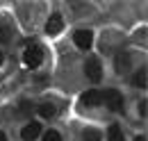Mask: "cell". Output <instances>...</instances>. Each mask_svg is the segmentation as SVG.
Listing matches in <instances>:
<instances>
[{"instance_id": "cell-17", "label": "cell", "mask_w": 148, "mask_h": 141, "mask_svg": "<svg viewBox=\"0 0 148 141\" xmlns=\"http://www.w3.org/2000/svg\"><path fill=\"white\" fill-rule=\"evenodd\" d=\"M0 64H2V55H0Z\"/></svg>"}, {"instance_id": "cell-3", "label": "cell", "mask_w": 148, "mask_h": 141, "mask_svg": "<svg viewBox=\"0 0 148 141\" xmlns=\"http://www.w3.org/2000/svg\"><path fill=\"white\" fill-rule=\"evenodd\" d=\"M73 41H75V46H77V48L89 50V48H91V43H93V34L89 32V30H77V32L73 34Z\"/></svg>"}, {"instance_id": "cell-9", "label": "cell", "mask_w": 148, "mask_h": 141, "mask_svg": "<svg viewBox=\"0 0 148 141\" xmlns=\"http://www.w3.org/2000/svg\"><path fill=\"white\" fill-rule=\"evenodd\" d=\"M39 114H41L43 118H53V116H55V105H50V103L39 105Z\"/></svg>"}, {"instance_id": "cell-13", "label": "cell", "mask_w": 148, "mask_h": 141, "mask_svg": "<svg viewBox=\"0 0 148 141\" xmlns=\"http://www.w3.org/2000/svg\"><path fill=\"white\" fill-rule=\"evenodd\" d=\"M128 64H130V59L125 57V55L116 59V68H119V70H128Z\"/></svg>"}, {"instance_id": "cell-6", "label": "cell", "mask_w": 148, "mask_h": 141, "mask_svg": "<svg viewBox=\"0 0 148 141\" xmlns=\"http://www.w3.org/2000/svg\"><path fill=\"white\" fill-rule=\"evenodd\" d=\"M39 132H41V125L39 123H27L25 127H23L21 137H23V141H34L39 137Z\"/></svg>"}, {"instance_id": "cell-5", "label": "cell", "mask_w": 148, "mask_h": 141, "mask_svg": "<svg viewBox=\"0 0 148 141\" xmlns=\"http://www.w3.org/2000/svg\"><path fill=\"white\" fill-rule=\"evenodd\" d=\"M103 103V93L100 91H96V89H91V91H84V96H82V105L87 107H96Z\"/></svg>"}, {"instance_id": "cell-2", "label": "cell", "mask_w": 148, "mask_h": 141, "mask_svg": "<svg viewBox=\"0 0 148 141\" xmlns=\"http://www.w3.org/2000/svg\"><path fill=\"white\" fill-rule=\"evenodd\" d=\"M103 100L107 103V107H110L112 112H121L123 109V98H121V93L116 89H107L103 93Z\"/></svg>"}, {"instance_id": "cell-4", "label": "cell", "mask_w": 148, "mask_h": 141, "mask_svg": "<svg viewBox=\"0 0 148 141\" xmlns=\"http://www.w3.org/2000/svg\"><path fill=\"white\" fill-rule=\"evenodd\" d=\"M84 70H87V77H89L91 82H98V80L103 77V68H100V62H98V59H89L87 66H84Z\"/></svg>"}, {"instance_id": "cell-12", "label": "cell", "mask_w": 148, "mask_h": 141, "mask_svg": "<svg viewBox=\"0 0 148 141\" xmlns=\"http://www.w3.org/2000/svg\"><path fill=\"white\" fill-rule=\"evenodd\" d=\"M43 141H62V137H59L57 130H48V132L43 134Z\"/></svg>"}, {"instance_id": "cell-14", "label": "cell", "mask_w": 148, "mask_h": 141, "mask_svg": "<svg viewBox=\"0 0 148 141\" xmlns=\"http://www.w3.org/2000/svg\"><path fill=\"white\" fill-rule=\"evenodd\" d=\"M84 141H98V132L96 130H87V139Z\"/></svg>"}, {"instance_id": "cell-16", "label": "cell", "mask_w": 148, "mask_h": 141, "mask_svg": "<svg viewBox=\"0 0 148 141\" xmlns=\"http://www.w3.org/2000/svg\"><path fill=\"white\" fill-rule=\"evenodd\" d=\"M134 141H146V137H137V139H134Z\"/></svg>"}, {"instance_id": "cell-15", "label": "cell", "mask_w": 148, "mask_h": 141, "mask_svg": "<svg viewBox=\"0 0 148 141\" xmlns=\"http://www.w3.org/2000/svg\"><path fill=\"white\" fill-rule=\"evenodd\" d=\"M0 141H7V137H5V132H0Z\"/></svg>"}, {"instance_id": "cell-10", "label": "cell", "mask_w": 148, "mask_h": 141, "mask_svg": "<svg viewBox=\"0 0 148 141\" xmlns=\"http://www.w3.org/2000/svg\"><path fill=\"white\" fill-rule=\"evenodd\" d=\"M132 82H134V87H146V68H141L139 70V73H137V75H134V80H132Z\"/></svg>"}, {"instance_id": "cell-1", "label": "cell", "mask_w": 148, "mask_h": 141, "mask_svg": "<svg viewBox=\"0 0 148 141\" xmlns=\"http://www.w3.org/2000/svg\"><path fill=\"white\" fill-rule=\"evenodd\" d=\"M41 59H43V53H41L39 46H30V48L25 50V55H23V62H25V66H30V68L41 66Z\"/></svg>"}, {"instance_id": "cell-11", "label": "cell", "mask_w": 148, "mask_h": 141, "mask_svg": "<svg viewBox=\"0 0 148 141\" xmlns=\"http://www.w3.org/2000/svg\"><path fill=\"white\" fill-rule=\"evenodd\" d=\"M9 36H12V30H9V25H7V23H0V43H5Z\"/></svg>"}, {"instance_id": "cell-8", "label": "cell", "mask_w": 148, "mask_h": 141, "mask_svg": "<svg viewBox=\"0 0 148 141\" xmlns=\"http://www.w3.org/2000/svg\"><path fill=\"white\" fill-rule=\"evenodd\" d=\"M107 141H125L119 125H110V130H107Z\"/></svg>"}, {"instance_id": "cell-7", "label": "cell", "mask_w": 148, "mask_h": 141, "mask_svg": "<svg viewBox=\"0 0 148 141\" xmlns=\"http://www.w3.org/2000/svg\"><path fill=\"white\" fill-rule=\"evenodd\" d=\"M46 32H48V34H59V32H62V16H59V14H53V16L48 18Z\"/></svg>"}]
</instances>
